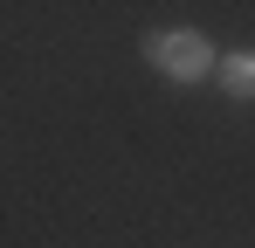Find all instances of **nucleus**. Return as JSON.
I'll use <instances>...</instances> for the list:
<instances>
[{
    "mask_svg": "<svg viewBox=\"0 0 255 248\" xmlns=\"http://www.w3.org/2000/svg\"><path fill=\"white\" fill-rule=\"evenodd\" d=\"M145 55H152V69H159L166 83H200V76L221 69V62H214V41L193 35V28H166V35H152Z\"/></svg>",
    "mask_w": 255,
    "mask_h": 248,
    "instance_id": "1",
    "label": "nucleus"
},
{
    "mask_svg": "<svg viewBox=\"0 0 255 248\" xmlns=\"http://www.w3.org/2000/svg\"><path fill=\"white\" fill-rule=\"evenodd\" d=\"M221 90H228V97H255V48L221 55Z\"/></svg>",
    "mask_w": 255,
    "mask_h": 248,
    "instance_id": "2",
    "label": "nucleus"
}]
</instances>
